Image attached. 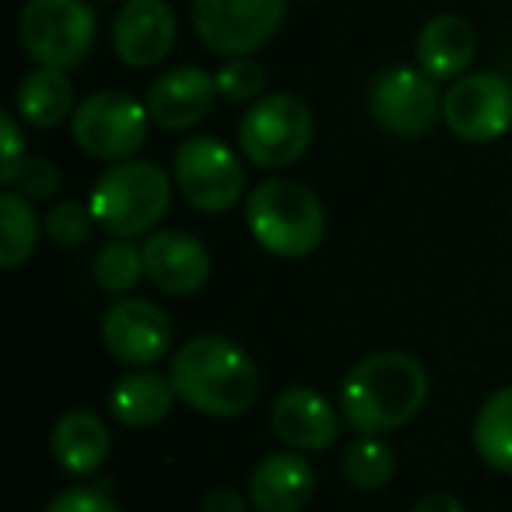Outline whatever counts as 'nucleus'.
<instances>
[{
  "instance_id": "nucleus-22",
  "label": "nucleus",
  "mask_w": 512,
  "mask_h": 512,
  "mask_svg": "<svg viewBox=\"0 0 512 512\" xmlns=\"http://www.w3.org/2000/svg\"><path fill=\"white\" fill-rule=\"evenodd\" d=\"M474 449L491 470L512 477V386L495 390L474 418Z\"/></svg>"
},
{
  "instance_id": "nucleus-30",
  "label": "nucleus",
  "mask_w": 512,
  "mask_h": 512,
  "mask_svg": "<svg viewBox=\"0 0 512 512\" xmlns=\"http://www.w3.org/2000/svg\"><path fill=\"white\" fill-rule=\"evenodd\" d=\"M0 130H4V165H0V183L8 186V179L15 176V169L25 162V137L18 130L15 113H0Z\"/></svg>"
},
{
  "instance_id": "nucleus-23",
  "label": "nucleus",
  "mask_w": 512,
  "mask_h": 512,
  "mask_svg": "<svg viewBox=\"0 0 512 512\" xmlns=\"http://www.w3.org/2000/svg\"><path fill=\"white\" fill-rule=\"evenodd\" d=\"M39 232H43V225H39L29 197L15 190L0 193V264L8 271L22 267L36 253Z\"/></svg>"
},
{
  "instance_id": "nucleus-10",
  "label": "nucleus",
  "mask_w": 512,
  "mask_h": 512,
  "mask_svg": "<svg viewBox=\"0 0 512 512\" xmlns=\"http://www.w3.org/2000/svg\"><path fill=\"white\" fill-rule=\"evenodd\" d=\"M442 123L467 144H491L512 127V85L495 71H470L442 95Z\"/></svg>"
},
{
  "instance_id": "nucleus-13",
  "label": "nucleus",
  "mask_w": 512,
  "mask_h": 512,
  "mask_svg": "<svg viewBox=\"0 0 512 512\" xmlns=\"http://www.w3.org/2000/svg\"><path fill=\"white\" fill-rule=\"evenodd\" d=\"M176 46V15L165 0H127L113 18V50L134 71L158 67Z\"/></svg>"
},
{
  "instance_id": "nucleus-21",
  "label": "nucleus",
  "mask_w": 512,
  "mask_h": 512,
  "mask_svg": "<svg viewBox=\"0 0 512 512\" xmlns=\"http://www.w3.org/2000/svg\"><path fill=\"white\" fill-rule=\"evenodd\" d=\"M74 85L67 78V71L57 67H36L32 74H25L18 85V116L29 127L53 130L64 120L74 116Z\"/></svg>"
},
{
  "instance_id": "nucleus-3",
  "label": "nucleus",
  "mask_w": 512,
  "mask_h": 512,
  "mask_svg": "<svg viewBox=\"0 0 512 512\" xmlns=\"http://www.w3.org/2000/svg\"><path fill=\"white\" fill-rule=\"evenodd\" d=\"M246 225L260 249H267L271 256L302 260L320 249L327 214L306 183L292 176H271L256 183L246 197Z\"/></svg>"
},
{
  "instance_id": "nucleus-32",
  "label": "nucleus",
  "mask_w": 512,
  "mask_h": 512,
  "mask_svg": "<svg viewBox=\"0 0 512 512\" xmlns=\"http://www.w3.org/2000/svg\"><path fill=\"white\" fill-rule=\"evenodd\" d=\"M411 512H467L463 502L456 495H446V491H435V495H425L414 502Z\"/></svg>"
},
{
  "instance_id": "nucleus-11",
  "label": "nucleus",
  "mask_w": 512,
  "mask_h": 512,
  "mask_svg": "<svg viewBox=\"0 0 512 512\" xmlns=\"http://www.w3.org/2000/svg\"><path fill=\"white\" fill-rule=\"evenodd\" d=\"M369 113L393 137H421L442 120V95L418 67H390L369 88Z\"/></svg>"
},
{
  "instance_id": "nucleus-8",
  "label": "nucleus",
  "mask_w": 512,
  "mask_h": 512,
  "mask_svg": "<svg viewBox=\"0 0 512 512\" xmlns=\"http://www.w3.org/2000/svg\"><path fill=\"white\" fill-rule=\"evenodd\" d=\"M148 120V106H141L134 95L102 88L78 102L71 116V134L85 155L99 162H127L148 137Z\"/></svg>"
},
{
  "instance_id": "nucleus-19",
  "label": "nucleus",
  "mask_w": 512,
  "mask_h": 512,
  "mask_svg": "<svg viewBox=\"0 0 512 512\" xmlns=\"http://www.w3.org/2000/svg\"><path fill=\"white\" fill-rule=\"evenodd\" d=\"M113 449L109 425L92 411H67L50 432V453L71 477H88Z\"/></svg>"
},
{
  "instance_id": "nucleus-20",
  "label": "nucleus",
  "mask_w": 512,
  "mask_h": 512,
  "mask_svg": "<svg viewBox=\"0 0 512 512\" xmlns=\"http://www.w3.org/2000/svg\"><path fill=\"white\" fill-rule=\"evenodd\" d=\"M176 386L172 379L158 376V372L137 369L123 376L120 383L109 390V411L120 425L127 428H155L169 418L172 404H176Z\"/></svg>"
},
{
  "instance_id": "nucleus-27",
  "label": "nucleus",
  "mask_w": 512,
  "mask_h": 512,
  "mask_svg": "<svg viewBox=\"0 0 512 512\" xmlns=\"http://www.w3.org/2000/svg\"><path fill=\"white\" fill-rule=\"evenodd\" d=\"M92 225H95L92 207L78 204V200H60V204H53L50 211H46V218H43L46 239H50L53 246H60V249L81 246V242L88 239V232H92Z\"/></svg>"
},
{
  "instance_id": "nucleus-18",
  "label": "nucleus",
  "mask_w": 512,
  "mask_h": 512,
  "mask_svg": "<svg viewBox=\"0 0 512 512\" xmlns=\"http://www.w3.org/2000/svg\"><path fill=\"white\" fill-rule=\"evenodd\" d=\"M477 57V32L460 15H435L421 25L414 39V60L418 71H425L432 81H456L470 71Z\"/></svg>"
},
{
  "instance_id": "nucleus-2",
  "label": "nucleus",
  "mask_w": 512,
  "mask_h": 512,
  "mask_svg": "<svg viewBox=\"0 0 512 512\" xmlns=\"http://www.w3.org/2000/svg\"><path fill=\"white\" fill-rule=\"evenodd\" d=\"M169 379L176 397L207 418H239L256 404V362L235 341L218 334L190 337L172 355Z\"/></svg>"
},
{
  "instance_id": "nucleus-17",
  "label": "nucleus",
  "mask_w": 512,
  "mask_h": 512,
  "mask_svg": "<svg viewBox=\"0 0 512 512\" xmlns=\"http://www.w3.org/2000/svg\"><path fill=\"white\" fill-rule=\"evenodd\" d=\"M316 474L302 453H267L249 474L256 512H302L313 498Z\"/></svg>"
},
{
  "instance_id": "nucleus-6",
  "label": "nucleus",
  "mask_w": 512,
  "mask_h": 512,
  "mask_svg": "<svg viewBox=\"0 0 512 512\" xmlns=\"http://www.w3.org/2000/svg\"><path fill=\"white\" fill-rule=\"evenodd\" d=\"M18 39L39 67L74 71L95 46V11L85 0H25Z\"/></svg>"
},
{
  "instance_id": "nucleus-12",
  "label": "nucleus",
  "mask_w": 512,
  "mask_h": 512,
  "mask_svg": "<svg viewBox=\"0 0 512 512\" xmlns=\"http://www.w3.org/2000/svg\"><path fill=\"white\" fill-rule=\"evenodd\" d=\"M102 344L123 365L148 369L169 355L172 323L155 302L148 299H120L102 316Z\"/></svg>"
},
{
  "instance_id": "nucleus-24",
  "label": "nucleus",
  "mask_w": 512,
  "mask_h": 512,
  "mask_svg": "<svg viewBox=\"0 0 512 512\" xmlns=\"http://www.w3.org/2000/svg\"><path fill=\"white\" fill-rule=\"evenodd\" d=\"M341 470L351 481V488L379 491V488H386V481H390L393 470H397V456H393V446L383 435H358V439L344 449Z\"/></svg>"
},
{
  "instance_id": "nucleus-25",
  "label": "nucleus",
  "mask_w": 512,
  "mask_h": 512,
  "mask_svg": "<svg viewBox=\"0 0 512 512\" xmlns=\"http://www.w3.org/2000/svg\"><path fill=\"white\" fill-rule=\"evenodd\" d=\"M144 249L134 246L130 239H120V242H109V246L99 249L92 264V278L102 292L109 295H127L137 288V281L144 278Z\"/></svg>"
},
{
  "instance_id": "nucleus-4",
  "label": "nucleus",
  "mask_w": 512,
  "mask_h": 512,
  "mask_svg": "<svg viewBox=\"0 0 512 512\" xmlns=\"http://www.w3.org/2000/svg\"><path fill=\"white\" fill-rule=\"evenodd\" d=\"M169 204V176L155 162H141V158H127V162L102 172L92 197H88L95 225L106 228L116 239H137V235L158 228L169 214Z\"/></svg>"
},
{
  "instance_id": "nucleus-15",
  "label": "nucleus",
  "mask_w": 512,
  "mask_h": 512,
  "mask_svg": "<svg viewBox=\"0 0 512 512\" xmlns=\"http://www.w3.org/2000/svg\"><path fill=\"white\" fill-rule=\"evenodd\" d=\"M141 249L151 285L165 295H193L211 278V253L190 232L162 228V232H151Z\"/></svg>"
},
{
  "instance_id": "nucleus-5",
  "label": "nucleus",
  "mask_w": 512,
  "mask_h": 512,
  "mask_svg": "<svg viewBox=\"0 0 512 512\" xmlns=\"http://www.w3.org/2000/svg\"><path fill=\"white\" fill-rule=\"evenodd\" d=\"M313 144V109L292 92L256 99L239 120V148L256 169H288Z\"/></svg>"
},
{
  "instance_id": "nucleus-14",
  "label": "nucleus",
  "mask_w": 512,
  "mask_h": 512,
  "mask_svg": "<svg viewBox=\"0 0 512 512\" xmlns=\"http://www.w3.org/2000/svg\"><path fill=\"white\" fill-rule=\"evenodd\" d=\"M344 414L309 386H292L271 404V428L288 449L295 453H323L341 435Z\"/></svg>"
},
{
  "instance_id": "nucleus-28",
  "label": "nucleus",
  "mask_w": 512,
  "mask_h": 512,
  "mask_svg": "<svg viewBox=\"0 0 512 512\" xmlns=\"http://www.w3.org/2000/svg\"><path fill=\"white\" fill-rule=\"evenodd\" d=\"M18 186L15 193L29 200H50L53 193L60 190V169L50 162V158H39V155H25V162L15 169V176L8 179V190Z\"/></svg>"
},
{
  "instance_id": "nucleus-16",
  "label": "nucleus",
  "mask_w": 512,
  "mask_h": 512,
  "mask_svg": "<svg viewBox=\"0 0 512 512\" xmlns=\"http://www.w3.org/2000/svg\"><path fill=\"white\" fill-rule=\"evenodd\" d=\"M218 81L204 67H172L148 88V113L162 130H190L211 113Z\"/></svg>"
},
{
  "instance_id": "nucleus-9",
  "label": "nucleus",
  "mask_w": 512,
  "mask_h": 512,
  "mask_svg": "<svg viewBox=\"0 0 512 512\" xmlns=\"http://www.w3.org/2000/svg\"><path fill=\"white\" fill-rule=\"evenodd\" d=\"M288 0H193V29L221 57H253L285 22Z\"/></svg>"
},
{
  "instance_id": "nucleus-1",
  "label": "nucleus",
  "mask_w": 512,
  "mask_h": 512,
  "mask_svg": "<svg viewBox=\"0 0 512 512\" xmlns=\"http://www.w3.org/2000/svg\"><path fill=\"white\" fill-rule=\"evenodd\" d=\"M428 400V372L407 351H376L348 369L341 383L344 425L362 435H386L414 418Z\"/></svg>"
},
{
  "instance_id": "nucleus-7",
  "label": "nucleus",
  "mask_w": 512,
  "mask_h": 512,
  "mask_svg": "<svg viewBox=\"0 0 512 512\" xmlns=\"http://www.w3.org/2000/svg\"><path fill=\"white\" fill-rule=\"evenodd\" d=\"M172 179H176L179 193L204 214L232 211L246 193L242 158L211 134L186 137L179 144L176 158H172Z\"/></svg>"
},
{
  "instance_id": "nucleus-29",
  "label": "nucleus",
  "mask_w": 512,
  "mask_h": 512,
  "mask_svg": "<svg viewBox=\"0 0 512 512\" xmlns=\"http://www.w3.org/2000/svg\"><path fill=\"white\" fill-rule=\"evenodd\" d=\"M46 512H120L106 488H67L46 505Z\"/></svg>"
},
{
  "instance_id": "nucleus-31",
  "label": "nucleus",
  "mask_w": 512,
  "mask_h": 512,
  "mask_svg": "<svg viewBox=\"0 0 512 512\" xmlns=\"http://www.w3.org/2000/svg\"><path fill=\"white\" fill-rule=\"evenodd\" d=\"M200 512H249V502L232 488V484H218L204 495Z\"/></svg>"
},
{
  "instance_id": "nucleus-26",
  "label": "nucleus",
  "mask_w": 512,
  "mask_h": 512,
  "mask_svg": "<svg viewBox=\"0 0 512 512\" xmlns=\"http://www.w3.org/2000/svg\"><path fill=\"white\" fill-rule=\"evenodd\" d=\"M214 81H218L221 99L256 102V99H264L267 71L260 67V60H253V57H232L214 71Z\"/></svg>"
}]
</instances>
